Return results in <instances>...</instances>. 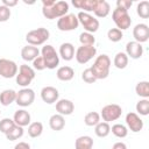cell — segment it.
Masks as SVG:
<instances>
[{"label": "cell", "mask_w": 149, "mask_h": 149, "mask_svg": "<svg viewBox=\"0 0 149 149\" xmlns=\"http://www.w3.org/2000/svg\"><path fill=\"white\" fill-rule=\"evenodd\" d=\"M14 121L13 119H9V118H3L2 120H0V132L6 134L13 126H14Z\"/></svg>", "instance_id": "cell-39"}, {"label": "cell", "mask_w": 149, "mask_h": 149, "mask_svg": "<svg viewBox=\"0 0 149 149\" xmlns=\"http://www.w3.org/2000/svg\"><path fill=\"white\" fill-rule=\"evenodd\" d=\"M59 56L64 61H71L74 57V47L70 42L62 43L59 47Z\"/></svg>", "instance_id": "cell-21"}, {"label": "cell", "mask_w": 149, "mask_h": 149, "mask_svg": "<svg viewBox=\"0 0 149 149\" xmlns=\"http://www.w3.org/2000/svg\"><path fill=\"white\" fill-rule=\"evenodd\" d=\"M42 132H43V125L40 121L31 122L28 126V135L30 137H34V139L35 137H38V136H41Z\"/></svg>", "instance_id": "cell-29"}, {"label": "cell", "mask_w": 149, "mask_h": 149, "mask_svg": "<svg viewBox=\"0 0 149 149\" xmlns=\"http://www.w3.org/2000/svg\"><path fill=\"white\" fill-rule=\"evenodd\" d=\"M49 36H50V33L47 28H37V29H34V30H30L27 33L26 35V41L29 45H34V47H37V45H42L44 44L48 40H49Z\"/></svg>", "instance_id": "cell-3"}, {"label": "cell", "mask_w": 149, "mask_h": 149, "mask_svg": "<svg viewBox=\"0 0 149 149\" xmlns=\"http://www.w3.org/2000/svg\"><path fill=\"white\" fill-rule=\"evenodd\" d=\"M41 56L44 59L45 63V68L47 69H56V66H58L59 64V56L57 54V51L55 50V48L50 44H47L42 48L41 50Z\"/></svg>", "instance_id": "cell-5"}, {"label": "cell", "mask_w": 149, "mask_h": 149, "mask_svg": "<svg viewBox=\"0 0 149 149\" xmlns=\"http://www.w3.org/2000/svg\"><path fill=\"white\" fill-rule=\"evenodd\" d=\"M33 69H34V70H37V71H42V70L47 69V68H45L44 59H43L42 56H38V57H36V58L33 61Z\"/></svg>", "instance_id": "cell-40"}, {"label": "cell", "mask_w": 149, "mask_h": 149, "mask_svg": "<svg viewBox=\"0 0 149 149\" xmlns=\"http://www.w3.org/2000/svg\"><path fill=\"white\" fill-rule=\"evenodd\" d=\"M97 0H73L72 5L78 9H84V12H93Z\"/></svg>", "instance_id": "cell-25"}, {"label": "cell", "mask_w": 149, "mask_h": 149, "mask_svg": "<svg viewBox=\"0 0 149 149\" xmlns=\"http://www.w3.org/2000/svg\"><path fill=\"white\" fill-rule=\"evenodd\" d=\"M35 78V70L27 65V64H22L19 68V71L15 76L16 79V84L22 86V87H28V85L33 81V79Z\"/></svg>", "instance_id": "cell-4"}, {"label": "cell", "mask_w": 149, "mask_h": 149, "mask_svg": "<svg viewBox=\"0 0 149 149\" xmlns=\"http://www.w3.org/2000/svg\"><path fill=\"white\" fill-rule=\"evenodd\" d=\"M122 114V108L121 106H119L118 104H108L106 106L102 107L101 109V114L100 116L102 118V120L105 122H111V121H115L118 120Z\"/></svg>", "instance_id": "cell-8"}, {"label": "cell", "mask_w": 149, "mask_h": 149, "mask_svg": "<svg viewBox=\"0 0 149 149\" xmlns=\"http://www.w3.org/2000/svg\"><path fill=\"white\" fill-rule=\"evenodd\" d=\"M38 56H40V50H38L37 47L28 44V45L23 47L22 50H21V57L26 62H33Z\"/></svg>", "instance_id": "cell-19"}, {"label": "cell", "mask_w": 149, "mask_h": 149, "mask_svg": "<svg viewBox=\"0 0 149 149\" xmlns=\"http://www.w3.org/2000/svg\"><path fill=\"white\" fill-rule=\"evenodd\" d=\"M111 12V6L105 0H97L95 7L93 9V13L98 17H106Z\"/></svg>", "instance_id": "cell-20"}, {"label": "cell", "mask_w": 149, "mask_h": 149, "mask_svg": "<svg viewBox=\"0 0 149 149\" xmlns=\"http://www.w3.org/2000/svg\"><path fill=\"white\" fill-rule=\"evenodd\" d=\"M112 149H127V146L123 142H116L113 144Z\"/></svg>", "instance_id": "cell-45"}, {"label": "cell", "mask_w": 149, "mask_h": 149, "mask_svg": "<svg viewBox=\"0 0 149 149\" xmlns=\"http://www.w3.org/2000/svg\"><path fill=\"white\" fill-rule=\"evenodd\" d=\"M109 69H111V58L106 55L102 54L98 56L91 66V70L93 71L94 76L97 79H105L109 74Z\"/></svg>", "instance_id": "cell-2"}, {"label": "cell", "mask_w": 149, "mask_h": 149, "mask_svg": "<svg viewBox=\"0 0 149 149\" xmlns=\"http://www.w3.org/2000/svg\"><path fill=\"white\" fill-rule=\"evenodd\" d=\"M35 100V92L31 88L23 87L19 92H16V99L15 102L17 106L21 107H28L30 106Z\"/></svg>", "instance_id": "cell-11"}, {"label": "cell", "mask_w": 149, "mask_h": 149, "mask_svg": "<svg viewBox=\"0 0 149 149\" xmlns=\"http://www.w3.org/2000/svg\"><path fill=\"white\" fill-rule=\"evenodd\" d=\"M78 26H79V22H78L77 15L74 14H66L59 17L57 21V28L61 31H71L77 29Z\"/></svg>", "instance_id": "cell-10"}, {"label": "cell", "mask_w": 149, "mask_h": 149, "mask_svg": "<svg viewBox=\"0 0 149 149\" xmlns=\"http://www.w3.org/2000/svg\"><path fill=\"white\" fill-rule=\"evenodd\" d=\"M2 5L10 8V7H14L17 5V0H2Z\"/></svg>", "instance_id": "cell-43"}, {"label": "cell", "mask_w": 149, "mask_h": 149, "mask_svg": "<svg viewBox=\"0 0 149 149\" xmlns=\"http://www.w3.org/2000/svg\"><path fill=\"white\" fill-rule=\"evenodd\" d=\"M135 92L137 95L142 97L143 99H148L149 98V81L147 80L139 81L135 86Z\"/></svg>", "instance_id": "cell-27"}, {"label": "cell", "mask_w": 149, "mask_h": 149, "mask_svg": "<svg viewBox=\"0 0 149 149\" xmlns=\"http://www.w3.org/2000/svg\"><path fill=\"white\" fill-rule=\"evenodd\" d=\"M94 127H95L94 133L98 137H106L111 133V126H109L108 122L102 121V122H99L98 125H95Z\"/></svg>", "instance_id": "cell-28"}, {"label": "cell", "mask_w": 149, "mask_h": 149, "mask_svg": "<svg viewBox=\"0 0 149 149\" xmlns=\"http://www.w3.org/2000/svg\"><path fill=\"white\" fill-rule=\"evenodd\" d=\"M49 126H50V128L52 130H56V132L62 130L65 127V119H64V116L58 114V113L51 115L50 119H49Z\"/></svg>", "instance_id": "cell-23"}, {"label": "cell", "mask_w": 149, "mask_h": 149, "mask_svg": "<svg viewBox=\"0 0 149 149\" xmlns=\"http://www.w3.org/2000/svg\"><path fill=\"white\" fill-rule=\"evenodd\" d=\"M81 79H83L85 83H87V84H93V83L97 80V78H95L93 71L91 70V68L85 69V70L83 71V73H81Z\"/></svg>", "instance_id": "cell-38"}, {"label": "cell", "mask_w": 149, "mask_h": 149, "mask_svg": "<svg viewBox=\"0 0 149 149\" xmlns=\"http://www.w3.org/2000/svg\"><path fill=\"white\" fill-rule=\"evenodd\" d=\"M13 121H14L15 125H17L20 127L29 126L30 125V114L26 109H17L14 113Z\"/></svg>", "instance_id": "cell-18"}, {"label": "cell", "mask_w": 149, "mask_h": 149, "mask_svg": "<svg viewBox=\"0 0 149 149\" xmlns=\"http://www.w3.org/2000/svg\"><path fill=\"white\" fill-rule=\"evenodd\" d=\"M126 123L133 133H139L143 128V120L134 112H129L126 115Z\"/></svg>", "instance_id": "cell-13"}, {"label": "cell", "mask_w": 149, "mask_h": 149, "mask_svg": "<svg viewBox=\"0 0 149 149\" xmlns=\"http://www.w3.org/2000/svg\"><path fill=\"white\" fill-rule=\"evenodd\" d=\"M58 90L54 86H45L41 90V98L45 104H54L58 100Z\"/></svg>", "instance_id": "cell-15"}, {"label": "cell", "mask_w": 149, "mask_h": 149, "mask_svg": "<svg viewBox=\"0 0 149 149\" xmlns=\"http://www.w3.org/2000/svg\"><path fill=\"white\" fill-rule=\"evenodd\" d=\"M42 14L48 20L59 19L68 14L69 3L66 1H55V0H43L42 1Z\"/></svg>", "instance_id": "cell-1"}, {"label": "cell", "mask_w": 149, "mask_h": 149, "mask_svg": "<svg viewBox=\"0 0 149 149\" xmlns=\"http://www.w3.org/2000/svg\"><path fill=\"white\" fill-rule=\"evenodd\" d=\"M125 54L133 59H139L143 55V47L141 43L135 42V41L128 42L126 44V52Z\"/></svg>", "instance_id": "cell-16"}, {"label": "cell", "mask_w": 149, "mask_h": 149, "mask_svg": "<svg viewBox=\"0 0 149 149\" xmlns=\"http://www.w3.org/2000/svg\"><path fill=\"white\" fill-rule=\"evenodd\" d=\"M19 68L14 61L7 58H0V76L3 78H13L16 76Z\"/></svg>", "instance_id": "cell-12"}, {"label": "cell", "mask_w": 149, "mask_h": 149, "mask_svg": "<svg viewBox=\"0 0 149 149\" xmlns=\"http://www.w3.org/2000/svg\"><path fill=\"white\" fill-rule=\"evenodd\" d=\"M56 76L62 81H69L74 77V70L71 66H68V65L61 66V68H58V70L56 72Z\"/></svg>", "instance_id": "cell-22"}, {"label": "cell", "mask_w": 149, "mask_h": 149, "mask_svg": "<svg viewBox=\"0 0 149 149\" xmlns=\"http://www.w3.org/2000/svg\"><path fill=\"white\" fill-rule=\"evenodd\" d=\"M133 5V1L132 0H118L116 1V7L118 8H122V9H126L128 10Z\"/></svg>", "instance_id": "cell-42"}, {"label": "cell", "mask_w": 149, "mask_h": 149, "mask_svg": "<svg viewBox=\"0 0 149 149\" xmlns=\"http://www.w3.org/2000/svg\"><path fill=\"white\" fill-rule=\"evenodd\" d=\"M77 19H78V22L84 27L85 31H87V33L93 34L99 29L98 19H95L94 16H92L91 14H88L86 12H79L77 14Z\"/></svg>", "instance_id": "cell-7"}, {"label": "cell", "mask_w": 149, "mask_h": 149, "mask_svg": "<svg viewBox=\"0 0 149 149\" xmlns=\"http://www.w3.org/2000/svg\"><path fill=\"white\" fill-rule=\"evenodd\" d=\"M111 130H112V133H113L116 137H119V139H123V137H126L127 134H128L127 127H126L125 125H122V123H115V125H113L112 128H111Z\"/></svg>", "instance_id": "cell-33"}, {"label": "cell", "mask_w": 149, "mask_h": 149, "mask_svg": "<svg viewBox=\"0 0 149 149\" xmlns=\"http://www.w3.org/2000/svg\"><path fill=\"white\" fill-rule=\"evenodd\" d=\"M5 135H6L7 140H9V141H15V140L22 137V135H23V127H20V126H17V125H14Z\"/></svg>", "instance_id": "cell-30"}, {"label": "cell", "mask_w": 149, "mask_h": 149, "mask_svg": "<svg viewBox=\"0 0 149 149\" xmlns=\"http://www.w3.org/2000/svg\"><path fill=\"white\" fill-rule=\"evenodd\" d=\"M14 149H30V146L27 142H19L17 144H15Z\"/></svg>", "instance_id": "cell-44"}, {"label": "cell", "mask_w": 149, "mask_h": 149, "mask_svg": "<svg viewBox=\"0 0 149 149\" xmlns=\"http://www.w3.org/2000/svg\"><path fill=\"white\" fill-rule=\"evenodd\" d=\"M97 54V49L94 45H80L76 50V61L79 64H86L90 62Z\"/></svg>", "instance_id": "cell-9"}, {"label": "cell", "mask_w": 149, "mask_h": 149, "mask_svg": "<svg viewBox=\"0 0 149 149\" xmlns=\"http://www.w3.org/2000/svg\"><path fill=\"white\" fill-rule=\"evenodd\" d=\"M136 13L142 19H148L149 17V2L148 1H141L137 5Z\"/></svg>", "instance_id": "cell-35"}, {"label": "cell", "mask_w": 149, "mask_h": 149, "mask_svg": "<svg viewBox=\"0 0 149 149\" xmlns=\"http://www.w3.org/2000/svg\"><path fill=\"white\" fill-rule=\"evenodd\" d=\"M107 37L112 42H119L123 37V33L120 29H118V28H111L107 31Z\"/></svg>", "instance_id": "cell-37"}, {"label": "cell", "mask_w": 149, "mask_h": 149, "mask_svg": "<svg viewBox=\"0 0 149 149\" xmlns=\"http://www.w3.org/2000/svg\"><path fill=\"white\" fill-rule=\"evenodd\" d=\"M112 19H113V22L116 24L118 29H120L121 31L128 29L132 24V19H130V15L128 14V10L122 8L116 7L112 13Z\"/></svg>", "instance_id": "cell-6"}, {"label": "cell", "mask_w": 149, "mask_h": 149, "mask_svg": "<svg viewBox=\"0 0 149 149\" xmlns=\"http://www.w3.org/2000/svg\"><path fill=\"white\" fill-rule=\"evenodd\" d=\"M84 122L88 127H93L100 122V114L97 112H88L84 116Z\"/></svg>", "instance_id": "cell-32"}, {"label": "cell", "mask_w": 149, "mask_h": 149, "mask_svg": "<svg viewBox=\"0 0 149 149\" xmlns=\"http://www.w3.org/2000/svg\"><path fill=\"white\" fill-rule=\"evenodd\" d=\"M93 148V140L91 136L83 135L79 136L74 142V149H92Z\"/></svg>", "instance_id": "cell-26"}, {"label": "cell", "mask_w": 149, "mask_h": 149, "mask_svg": "<svg viewBox=\"0 0 149 149\" xmlns=\"http://www.w3.org/2000/svg\"><path fill=\"white\" fill-rule=\"evenodd\" d=\"M133 37L135 38V42H147L149 38V27L146 23H137L133 28Z\"/></svg>", "instance_id": "cell-14"}, {"label": "cell", "mask_w": 149, "mask_h": 149, "mask_svg": "<svg viewBox=\"0 0 149 149\" xmlns=\"http://www.w3.org/2000/svg\"><path fill=\"white\" fill-rule=\"evenodd\" d=\"M10 17V8L0 5V22H6Z\"/></svg>", "instance_id": "cell-41"}, {"label": "cell", "mask_w": 149, "mask_h": 149, "mask_svg": "<svg viewBox=\"0 0 149 149\" xmlns=\"http://www.w3.org/2000/svg\"><path fill=\"white\" fill-rule=\"evenodd\" d=\"M56 111L61 115H70L74 111V105L69 99H59L56 101Z\"/></svg>", "instance_id": "cell-17"}, {"label": "cell", "mask_w": 149, "mask_h": 149, "mask_svg": "<svg viewBox=\"0 0 149 149\" xmlns=\"http://www.w3.org/2000/svg\"><path fill=\"white\" fill-rule=\"evenodd\" d=\"M114 66L116 69H125L127 65H128V56L125 54V52H118L114 57Z\"/></svg>", "instance_id": "cell-31"}, {"label": "cell", "mask_w": 149, "mask_h": 149, "mask_svg": "<svg viewBox=\"0 0 149 149\" xmlns=\"http://www.w3.org/2000/svg\"><path fill=\"white\" fill-rule=\"evenodd\" d=\"M136 112L140 115H148L149 114V100L148 99H141L136 104Z\"/></svg>", "instance_id": "cell-34"}, {"label": "cell", "mask_w": 149, "mask_h": 149, "mask_svg": "<svg viewBox=\"0 0 149 149\" xmlns=\"http://www.w3.org/2000/svg\"><path fill=\"white\" fill-rule=\"evenodd\" d=\"M79 42L81 43V45H94L95 38H94L93 34L87 33V31H83L79 35Z\"/></svg>", "instance_id": "cell-36"}, {"label": "cell", "mask_w": 149, "mask_h": 149, "mask_svg": "<svg viewBox=\"0 0 149 149\" xmlns=\"http://www.w3.org/2000/svg\"><path fill=\"white\" fill-rule=\"evenodd\" d=\"M15 99H16V92L12 88L3 90L0 93V104L2 106H9L15 101Z\"/></svg>", "instance_id": "cell-24"}]
</instances>
